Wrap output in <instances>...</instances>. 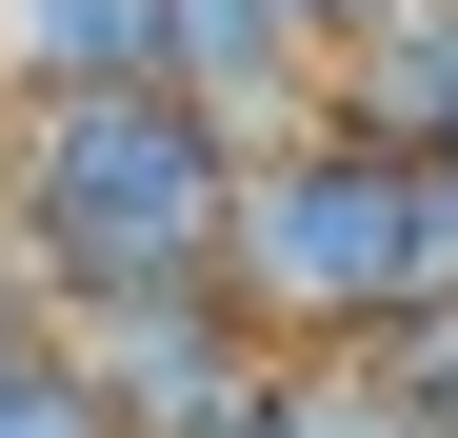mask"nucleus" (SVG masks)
Masks as SVG:
<instances>
[{"label":"nucleus","instance_id":"obj_1","mask_svg":"<svg viewBox=\"0 0 458 438\" xmlns=\"http://www.w3.org/2000/svg\"><path fill=\"white\" fill-rule=\"evenodd\" d=\"M219 219H240V120H199L180 80L0 100V279H21L40 319L219 279Z\"/></svg>","mask_w":458,"mask_h":438},{"label":"nucleus","instance_id":"obj_2","mask_svg":"<svg viewBox=\"0 0 458 438\" xmlns=\"http://www.w3.org/2000/svg\"><path fill=\"white\" fill-rule=\"evenodd\" d=\"M219 299H240L279 358H359L378 319H419V160L359 120H279L240 139V219H219Z\"/></svg>","mask_w":458,"mask_h":438},{"label":"nucleus","instance_id":"obj_3","mask_svg":"<svg viewBox=\"0 0 458 438\" xmlns=\"http://www.w3.org/2000/svg\"><path fill=\"white\" fill-rule=\"evenodd\" d=\"M81 379L120 438H279V379L299 358L219 299V279H160V299H100L81 319Z\"/></svg>","mask_w":458,"mask_h":438},{"label":"nucleus","instance_id":"obj_4","mask_svg":"<svg viewBox=\"0 0 458 438\" xmlns=\"http://www.w3.org/2000/svg\"><path fill=\"white\" fill-rule=\"evenodd\" d=\"M319 0H180L160 21V80L199 100V120H240V139H279V120H319Z\"/></svg>","mask_w":458,"mask_h":438},{"label":"nucleus","instance_id":"obj_5","mask_svg":"<svg viewBox=\"0 0 458 438\" xmlns=\"http://www.w3.org/2000/svg\"><path fill=\"white\" fill-rule=\"evenodd\" d=\"M160 21H180V0H0V100H60V80H160Z\"/></svg>","mask_w":458,"mask_h":438},{"label":"nucleus","instance_id":"obj_6","mask_svg":"<svg viewBox=\"0 0 458 438\" xmlns=\"http://www.w3.org/2000/svg\"><path fill=\"white\" fill-rule=\"evenodd\" d=\"M0 438H120L100 379H81V319H40L21 279H0Z\"/></svg>","mask_w":458,"mask_h":438},{"label":"nucleus","instance_id":"obj_7","mask_svg":"<svg viewBox=\"0 0 458 438\" xmlns=\"http://www.w3.org/2000/svg\"><path fill=\"white\" fill-rule=\"evenodd\" d=\"M378 21H419V0H319V40H378Z\"/></svg>","mask_w":458,"mask_h":438},{"label":"nucleus","instance_id":"obj_8","mask_svg":"<svg viewBox=\"0 0 458 438\" xmlns=\"http://www.w3.org/2000/svg\"><path fill=\"white\" fill-rule=\"evenodd\" d=\"M438 160H458V139H438Z\"/></svg>","mask_w":458,"mask_h":438}]
</instances>
